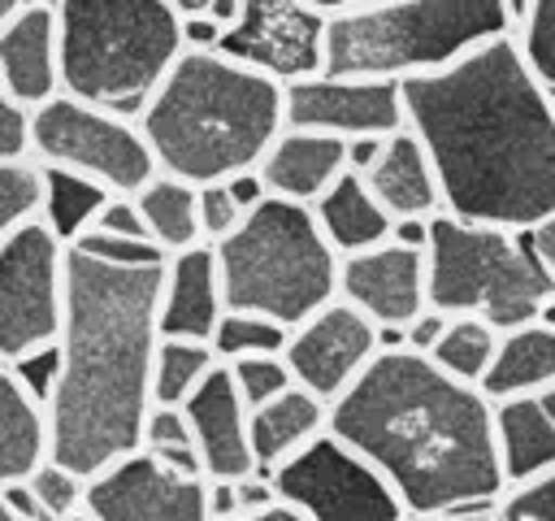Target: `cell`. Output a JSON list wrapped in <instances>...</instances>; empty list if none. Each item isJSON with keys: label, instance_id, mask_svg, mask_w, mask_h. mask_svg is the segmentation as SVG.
I'll return each mask as SVG.
<instances>
[{"label": "cell", "instance_id": "6da1fadb", "mask_svg": "<svg viewBox=\"0 0 555 521\" xmlns=\"http://www.w3.org/2000/svg\"><path fill=\"white\" fill-rule=\"evenodd\" d=\"M399 91L447 217L499 230L555 217V91L525 61L516 30L403 78Z\"/></svg>", "mask_w": 555, "mask_h": 521}, {"label": "cell", "instance_id": "7a4b0ae2", "mask_svg": "<svg viewBox=\"0 0 555 521\" xmlns=\"http://www.w3.org/2000/svg\"><path fill=\"white\" fill-rule=\"evenodd\" d=\"M325 430L364 456L408 517L486 512L507 486L494 452V404L408 347H377L330 399Z\"/></svg>", "mask_w": 555, "mask_h": 521}, {"label": "cell", "instance_id": "3957f363", "mask_svg": "<svg viewBox=\"0 0 555 521\" xmlns=\"http://www.w3.org/2000/svg\"><path fill=\"white\" fill-rule=\"evenodd\" d=\"M160 265H104L65 247L61 373L43 421L48 456L82 478L139 447L152 404V352L160 343Z\"/></svg>", "mask_w": 555, "mask_h": 521}, {"label": "cell", "instance_id": "277c9868", "mask_svg": "<svg viewBox=\"0 0 555 521\" xmlns=\"http://www.w3.org/2000/svg\"><path fill=\"white\" fill-rule=\"evenodd\" d=\"M156 174L225 182L256 169L282 130V82L225 61L221 52H178L160 87L134 117Z\"/></svg>", "mask_w": 555, "mask_h": 521}, {"label": "cell", "instance_id": "5b68a950", "mask_svg": "<svg viewBox=\"0 0 555 521\" xmlns=\"http://www.w3.org/2000/svg\"><path fill=\"white\" fill-rule=\"evenodd\" d=\"M61 91L139 117L182 52L169 0H52Z\"/></svg>", "mask_w": 555, "mask_h": 521}, {"label": "cell", "instance_id": "8992f818", "mask_svg": "<svg viewBox=\"0 0 555 521\" xmlns=\"http://www.w3.org/2000/svg\"><path fill=\"white\" fill-rule=\"evenodd\" d=\"M512 30L503 0H360L325 17L321 69L403 82Z\"/></svg>", "mask_w": 555, "mask_h": 521}, {"label": "cell", "instance_id": "52a82bcc", "mask_svg": "<svg viewBox=\"0 0 555 521\" xmlns=\"http://www.w3.org/2000/svg\"><path fill=\"white\" fill-rule=\"evenodd\" d=\"M208 247L217 256L225 308L256 313L291 330L338 295V256L317 230L308 204L264 195Z\"/></svg>", "mask_w": 555, "mask_h": 521}, {"label": "cell", "instance_id": "ba28073f", "mask_svg": "<svg viewBox=\"0 0 555 521\" xmlns=\"http://www.w3.org/2000/svg\"><path fill=\"white\" fill-rule=\"evenodd\" d=\"M555 295L533 230L473 226L447 213L429 217L425 239V304L442 317H481L486 326L516 330L538 317L542 300Z\"/></svg>", "mask_w": 555, "mask_h": 521}, {"label": "cell", "instance_id": "9c48e42d", "mask_svg": "<svg viewBox=\"0 0 555 521\" xmlns=\"http://www.w3.org/2000/svg\"><path fill=\"white\" fill-rule=\"evenodd\" d=\"M26 156L35 165L95 178L113 195H134L156 174L134 117L74 100L65 91L26 113Z\"/></svg>", "mask_w": 555, "mask_h": 521}, {"label": "cell", "instance_id": "30bf717a", "mask_svg": "<svg viewBox=\"0 0 555 521\" xmlns=\"http://www.w3.org/2000/svg\"><path fill=\"white\" fill-rule=\"evenodd\" d=\"M269 478L278 499L304 521H408L386 478L330 430L282 460Z\"/></svg>", "mask_w": 555, "mask_h": 521}, {"label": "cell", "instance_id": "8fae6325", "mask_svg": "<svg viewBox=\"0 0 555 521\" xmlns=\"http://www.w3.org/2000/svg\"><path fill=\"white\" fill-rule=\"evenodd\" d=\"M65 313V243L35 217L0 243V365L56 343Z\"/></svg>", "mask_w": 555, "mask_h": 521}, {"label": "cell", "instance_id": "7c38bea8", "mask_svg": "<svg viewBox=\"0 0 555 521\" xmlns=\"http://www.w3.org/2000/svg\"><path fill=\"white\" fill-rule=\"evenodd\" d=\"M325 17L330 13L312 9L308 0H243L238 17L221 30L217 52L273 82H295L321 74Z\"/></svg>", "mask_w": 555, "mask_h": 521}, {"label": "cell", "instance_id": "4fadbf2b", "mask_svg": "<svg viewBox=\"0 0 555 521\" xmlns=\"http://www.w3.org/2000/svg\"><path fill=\"white\" fill-rule=\"evenodd\" d=\"M282 126L317 130L334 139H360L403 126V91L390 78H356V74H308L282 82Z\"/></svg>", "mask_w": 555, "mask_h": 521}, {"label": "cell", "instance_id": "5bb4252c", "mask_svg": "<svg viewBox=\"0 0 555 521\" xmlns=\"http://www.w3.org/2000/svg\"><path fill=\"white\" fill-rule=\"evenodd\" d=\"M82 508L95 521H208L204 478L178 473L143 447L87 478Z\"/></svg>", "mask_w": 555, "mask_h": 521}, {"label": "cell", "instance_id": "9a60e30c", "mask_svg": "<svg viewBox=\"0 0 555 521\" xmlns=\"http://www.w3.org/2000/svg\"><path fill=\"white\" fill-rule=\"evenodd\" d=\"M373 352H377V326L338 295L299 326H291L282 343L291 382L325 404L356 382V373L373 360Z\"/></svg>", "mask_w": 555, "mask_h": 521}, {"label": "cell", "instance_id": "2e32d148", "mask_svg": "<svg viewBox=\"0 0 555 521\" xmlns=\"http://www.w3.org/2000/svg\"><path fill=\"white\" fill-rule=\"evenodd\" d=\"M338 300L360 308L373 326H408L425 308V252L377 243L356 256H338Z\"/></svg>", "mask_w": 555, "mask_h": 521}, {"label": "cell", "instance_id": "e0dca14e", "mask_svg": "<svg viewBox=\"0 0 555 521\" xmlns=\"http://www.w3.org/2000/svg\"><path fill=\"white\" fill-rule=\"evenodd\" d=\"M182 417H186L204 478H238V473L256 469L251 447H247V404L238 399L221 360L182 399Z\"/></svg>", "mask_w": 555, "mask_h": 521}, {"label": "cell", "instance_id": "ac0fdd59", "mask_svg": "<svg viewBox=\"0 0 555 521\" xmlns=\"http://www.w3.org/2000/svg\"><path fill=\"white\" fill-rule=\"evenodd\" d=\"M0 91L26 113L61 91L52 0H26L0 26Z\"/></svg>", "mask_w": 555, "mask_h": 521}, {"label": "cell", "instance_id": "d6986e66", "mask_svg": "<svg viewBox=\"0 0 555 521\" xmlns=\"http://www.w3.org/2000/svg\"><path fill=\"white\" fill-rule=\"evenodd\" d=\"M225 313L217 256L208 243L182 247L160 265V300H156V330L160 339H199L208 343L217 317Z\"/></svg>", "mask_w": 555, "mask_h": 521}, {"label": "cell", "instance_id": "ffe728a7", "mask_svg": "<svg viewBox=\"0 0 555 521\" xmlns=\"http://www.w3.org/2000/svg\"><path fill=\"white\" fill-rule=\"evenodd\" d=\"M343 169H347L343 139L317 135V130H295V126H282L256 161L264 191L278 200H295V204H312Z\"/></svg>", "mask_w": 555, "mask_h": 521}, {"label": "cell", "instance_id": "44dd1931", "mask_svg": "<svg viewBox=\"0 0 555 521\" xmlns=\"http://www.w3.org/2000/svg\"><path fill=\"white\" fill-rule=\"evenodd\" d=\"M364 187L373 191V200L390 213V221L399 217H421L429 221L434 213H442V191H438V174L421 148V139L399 126L382 139L373 165L360 174Z\"/></svg>", "mask_w": 555, "mask_h": 521}, {"label": "cell", "instance_id": "7402d4cb", "mask_svg": "<svg viewBox=\"0 0 555 521\" xmlns=\"http://www.w3.org/2000/svg\"><path fill=\"white\" fill-rule=\"evenodd\" d=\"M330 404L308 395L304 386H286L282 395L247 408V447L251 465L273 473L282 460H291L299 447H308L317 434H325Z\"/></svg>", "mask_w": 555, "mask_h": 521}, {"label": "cell", "instance_id": "603a6c76", "mask_svg": "<svg viewBox=\"0 0 555 521\" xmlns=\"http://www.w3.org/2000/svg\"><path fill=\"white\" fill-rule=\"evenodd\" d=\"M308 208H312L317 230L334 247V256H356L390 239V213L373 200L364 178L351 169H343Z\"/></svg>", "mask_w": 555, "mask_h": 521}, {"label": "cell", "instance_id": "cb8c5ba5", "mask_svg": "<svg viewBox=\"0 0 555 521\" xmlns=\"http://www.w3.org/2000/svg\"><path fill=\"white\" fill-rule=\"evenodd\" d=\"M494 452H499L503 486L555 469V425L538 395L494 399Z\"/></svg>", "mask_w": 555, "mask_h": 521}, {"label": "cell", "instance_id": "d4e9b609", "mask_svg": "<svg viewBox=\"0 0 555 521\" xmlns=\"http://www.w3.org/2000/svg\"><path fill=\"white\" fill-rule=\"evenodd\" d=\"M551 382H555V326L525 321L499 334L494 360L477 386L494 404L512 395H542Z\"/></svg>", "mask_w": 555, "mask_h": 521}, {"label": "cell", "instance_id": "484cf974", "mask_svg": "<svg viewBox=\"0 0 555 521\" xmlns=\"http://www.w3.org/2000/svg\"><path fill=\"white\" fill-rule=\"evenodd\" d=\"M39 460H48V421H43V408L0 365V486L26 478Z\"/></svg>", "mask_w": 555, "mask_h": 521}, {"label": "cell", "instance_id": "4316f807", "mask_svg": "<svg viewBox=\"0 0 555 521\" xmlns=\"http://www.w3.org/2000/svg\"><path fill=\"white\" fill-rule=\"evenodd\" d=\"M113 191H104L95 178H82L74 169H56V165H39V208H35V221L61 239L65 247L95 221L100 204L108 200Z\"/></svg>", "mask_w": 555, "mask_h": 521}, {"label": "cell", "instance_id": "83f0119b", "mask_svg": "<svg viewBox=\"0 0 555 521\" xmlns=\"http://www.w3.org/2000/svg\"><path fill=\"white\" fill-rule=\"evenodd\" d=\"M134 208L143 217L147 239L160 247V256H173L182 247L199 243V221H195V187L169 174H152L134 191Z\"/></svg>", "mask_w": 555, "mask_h": 521}, {"label": "cell", "instance_id": "f1b7e54d", "mask_svg": "<svg viewBox=\"0 0 555 521\" xmlns=\"http://www.w3.org/2000/svg\"><path fill=\"white\" fill-rule=\"evenodd\" d=\"M494 347H499V330L486 326L481 317H447V330L438 334V343L425 352L442 373L477 386L494 360Z\"/></svg>", "mask_w": 555, "mask_h": 521}, {"label": "cell", "instance_id": "f546056e", "mask_svg": "<svg viewBox=\"0 0 555 521\" xmlns=\"http://www.w3.org/2000/svg\"><path fill=\"white\" fill-rule=\"evenodd\" d=\"M217 365L212 347L199 339H160L152 352V404H178L208 378Z\"/></svg>", "mask_w": 555, "mask_h": 521}, {"label": "cell", "instance_id": "4dcf8cb0", "mask_svg": "<svg viewBox=\"0 0 555 521\" xmlns=\"http://www.w3.org/2000/svg\"><path fill=\"white\" fill-rule=\"evenodd\" d=\"M286 343V326L269 321V317H256V313H238V308H225L208 334V347L212 356L225 365V360H238V356H269V352H282Z\"/></svg>", "mask_w": 555, "mask_h": 521}, {"label": "cell", "instance_id": "1f68e13d", "mask_svg": "<svg viewBox=\"0 0 555 521\" xmlns=\"http://www.w3.org/2000/svg\"><path fill=\"white\" fill-rule=\"evenodd\" d=\"M139 447L178 473H199V456H195V443H191V430L178 404H147L143 425H139Z\"/></svg>", "mask_w": 555, "mask_h": 521}, {"label": "cell", "instance_id": "d6a6232c", "mask_svg": "<svg viewBox=\"0 0 555 521\" xmlns=\"http://www.w3.org/2000/svg\"><path fill=\"white\" fill-rule=\"evenodd\" d=\"M39 208V165L30 156L22 161H0V243L30 221Z\"/></svg>", "mask_w": 555, "mask_h": 521}, {"label": "cell", "instance_id": "836d02e7", "mask_svg": "<svg viewBox=\"0 0 555 521\" xmlns=\"http://www.w3.org/2000/svg\"><path fill=\"white\" fill-rule=\"evenodd\" d=\"M481 521H555V469L507 486L486 512Z\"/></svg>", "mask_w": 555, "mask_h": 521}, {"label": "cell", "instance_id": "e575fe53", "mask_svg": "<svg viewBox=\"0 0 555 521\" xmlns=\"http://www.w3.org/2000/svg\"><path fill=\"white\" fill-rule=\"evenodd\" d=\"M225 373H230V382H234V391H238V399H243L247 408H256V404L282 395L286 386H295V382H291V369H286V360H282V352L225 360Z\"/></svg>", "mask_w": 555, "mask_h": 521}, {"label": "cell", "instance_id": "d590c367", "mask_svg": "<svg viewBox=\"0 0 555 521\" xmlns=\"http://www.w3.org/2000/svg\"><path fill=\"white\" fill-rule=\"evenodd\" d=\"M26 486H30V495L39 499V508L52 517V521H61L65 512H74V508H82V491H87V478L82 473H74V469H65L61 460H39L30 473H26Z\"/></svg>", "mask_w": 555, "mask_h": 521}, {"label": "cell", "instance_id": "8d00e7d4", "mask_svg": "<svg viewBox=\"0 0 555 521\" xmlns=\"http://www.w3.org/2000/svg\"><path fill=\"white\" fill-rule=\"evenodd\" d=\"M516 43L533 74L555 91V0H533L529 17L516 26Z\"/></svg>", "mask_w": 555, "mask_h": 521}, {"label": "cell", "instance_id": "74e56055", "mask_svg": "<svg viewBox=\"0 0 555 521\" xmlns=\"http://www.w3.org/2000/svg\"><path fill=\"white\" fill-rule=\"evenodd\" d=\"M69 247L91 260H104V265H160L165 260L147 239H126V234H108V230H82Z\"/></svg>", "mask_w": 555, "mask_h": 521}, {"label": "cell", "instance_id": "f35d334b", "mask_svg": "<svg viewBox=\"0 0 555 521\" xmlns=\"http://www.w3.org/2000/svg\"><path fill=\"white\" fill-rule=\"evenodd\" d=\"M195 221H199V243H217L243 221V208L234 204L225 182H199L195 187Z\"/></svg>", "mask_w": 555, "mask_h": 521}, {"label": "cell", "instance_id": "ab89813d", "mask_svg": "<svg viewBox=\"0 0 555 521\" xmlns=\"http://www.w3.org/2000/svg\"><path fill=\"white\" fill-rule=\"evenodd\" d=\"M9 373H13V382L43 408L48 404V395H52V386H56V373H61V356H56V343H43V347H30V352H22L17 360H9L4 365Z\"/></svg>", "mask_w": 555, "mask_h": 521}, {"label": "cell", "instance_id": "60d3db41", "mask_svg": "<svg viewBox=\"0 0 555 521\" xmlns=\"http://www.w3.org/2000/svg\"><path fill=\"white\" fill-rule=\"evenodd\" d=\"M87 230H108V234H126V239H147L143 217H139V208H134V195H108ZM147 243H152V239H147ZM152 247H156V243H152ZM156 252H160V247H156Z\"/></svg>", "mask_w": 555, "mask_h": 521}, {"label": "cell", "instance_id": "b9f144b4", "mask_svg": "<svg viewBox=\"0 0 555 521\" xmlns=\"http://www.w3.org/2000/svg\"><path fill=\"white\" fill-rule=\"evenodd\" d=\"M26 156V109H17L0 91V161H22Z\"/></svg>", "mask_w": 555, "mask_h": 521}, {"label": "cell", "instance_id": "7bdbcfd3", "mask_svg": "<svg viewBox=\"0 0 555 521\" xmlns=\"http://www.w3.org/2000/svg\"><path fill=\"white\" fill-rule=\"evenodd\" d=\"M234 499H238V512H260L269 504H278V491H273V478L264 469H247L234 478Z\"/></svg>", "mask_w": 555, "mask_h": 521}, {"label": "cell", "instance_id": "ee69618b", "mask_svg": "<svg viewBox=\"0 0 555 521\" xmlns=\"http://www.w3.org/2000/svg\"><path fill=\"white\" fill-rule=\"evenodd\" d=\"M442 330H447V317H442L438 308H429V304H425V308L403 326V347L425 356V352L438 343V334H442Z\"/></svg>", "mask_w": 555, "mask_h": 521}, {"label": "cell", "instance_id": "f6af8a7d", "mask_svg": "<svg viewBox=\"0 0 555 521\" xmlns=\"http://www.w3.org/2000/svg\"><path fill=\"white\" fill-rule=\"evenodd\" d=\"M178 35H182V52H217V43H221V26L199 13H182Z\"/></svg>", "mask_w": 555, "mask_h": 521}, {"label": "cell", "instance_id": "bcb514c9", "mask_svg": "<svg viewBox=\"0 0 555 521\" xmlns=\"http://www.w3.org/2000/svg\"><path fill=\"white\" fill-rule=\"evenodd\" d=\"M0 504H4V512H9L13 521H52V517L39 508V499L30 495L26 478H17V482H4V486H0Z\"/></svg>", "mask_w": 555, "mask_h": 521}, {"label": "cell", "instance_id": "7dc6e473", "mask_svg": "<svg viewBox=\"0 0 555 521\" xmlns=\"http://www.w3.org/2000/svg\"><path fill=\"white\" fill-rule=\"evenodd\" d=\"M225 187H230V195H234V204L243 208V213H251L269 191H264V182H260V174L256 169H243V174H230L225 178Z\"/></svg>", "mask_w": 555, "mask_h": 521}, {"label": "cell", "instance_id": "c3c4849f", "mask_svg": "<svg viewBox=\"0 0 555 521\" xmlns=\"http://www.w3.org/2000/svg\"><path fill=\"white\" fill-rule=\"evenodd\" d=\"M377 148H382V139H377V135H360V139H343V156H347V169H351V174H364V169L373 165V156H377Z\"/></svg>", "mask_w": 555, "mask_h": 521}, {"label": "cell", "instance_id": "681fc988", "mask_svg": "<svg viewBox=\"0 0 555 521\" xmlns=\"http://www.w3.org/2000/svg\"><path fill=\"white\" fill-rule=\"evenodd\" d=\"M425 239H429V221H421V217H399V221H390V243L425 252Z\"/></svg>", "mask_w": 555, "mask_h": 521}, {"label": "cell", "instance_id": "f907efd6", "mask_svg": "<svg viewBox=\"0 0 555 521\" xmlns=\"http://www.w3.org/2000/svg\"><path fill=\"white\" fill-rule=\"evenodd\" d=\"M533 247H538V256H542L546 274L555 278V217H546V221H538V226H533Z\"/></svg>", "mask_w": 555, "mask_h": 521}, {"label": "cell", "instance_id": "816d5d0a", "mask_svg": "<svg viewBox=\"0 0 555 521\" xmlns=\"http://www.w3.org/2000/svg\"><path fill=\"white\" fill-rule=\"evenodd\" d=\"M225 521H304V517L278 499V504H269V508H260V512H238V517H225Z\"/></svg>", "mask_w": 555, "mask_h": 521}, {"label": "cell", "instance_id": "f5cc1de1", "mask_svg": "<svg viewBox=\"0 0 555 521\" xmlns=\"http://www.w3.org/2000/svg\"><path fill=\"white\" fill-rule=\"evenodd\" d=\"M503 9H507V17H512V26H520V22L529 17V9H533V0H503Z\"/></svg>", "mask_w": 555, "mask_h": 521}, {"label": "cell", "instance_id": "db71d44e", "mask_svg": "<svg viewBox=\"0 0 555 521\" xmlns=\"http://www.w3.org/2000/svg\"><path fill=\"white\" fill-rule=\"evenodd\" d=\"M408 521H481V512H438V517H408Z\"/></svg>", "mask_w": 555, "mask_h": 521}, {"label": "cell", "instance_id": "11a10c76", "mask_svg": "<svg viewBox=\"0 0 555 521\" xmlns=\"http://www.w3.org/2000/svg\"><path fill=\"white\" fill-rule=\"evenodd\" d=\"M312 9H321V13H343V9H351V4H360V0H308Z\"/></svg>", "mask_w": 555, "mask_h": 521}, {"label": "cell", "instance_id": "9f6ffc18", "mask_svg": "<svg viewBox=\"0 0 555 521\" xmlns=\"http://www.w3.org/2000/svg\"><path fill=\"white\" fill-rule=\"evenodd\" d=\"M538 399H542V408H546V417H551V425H555V382H551V386H546Z\"/></svg>", "mask_w": 555, "mask_h": 521}, {"label": "cell", "instance_id": "6f0895ef", "mask_svg": "<svg viewBox=\"0 0 555 521\" xmlns=\"http://www.w3.org/2000/svg\"><path fill=\"white\" fill-rule=\"evenodd\" d=\"M22 4H26V0H0V26H4V22H9V17L22 9Z\"/></svg>", "mask_w": 555, "mask_h": 521}, {"label": "cell", "instance_id": "680465c9", "mask_svg": "<svg viewBox=\"0 0 555 521\" xmlns=\"http://www.w3.org/2000/svg\"><path fill=\"white\" fill-rule=\"evenodd\" d=\"M61 521H95V517H91V512H87V508H74V512H65V517H61Z\"/></svg>", "mask_w": 555, "mask_h": 521}, {"label": "cell", "instance_id": "91938a15", "mask_svg": "<svg viewBox=\"0 0 555 521\" xmlns=\"http://www.w3.org/2000/svg\"><path fill=\"white\" fill-rule=\"evenodd\" d=\"M169 4H173L178 13H186V4H191V0H169Z\"/></svg>", "mask_w": 555, "mask_h": 521}, {"label": "cell", "instance_id": "94428289", "mask_svg": "<svg viewBox=\"0 0 555 521\" xmlns=\"http://www.w3.org/2000/svg\"><path fill=\"white\" fill-rule=\"evenodd\" d=\"M0 521H13V517H9V512H4V504H0Z\"/></svg>", "mask_w": 555, "mask_h": 521}]
</instances>
